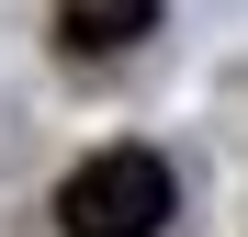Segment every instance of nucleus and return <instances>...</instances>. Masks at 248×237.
I'll use <instances>...</instances> for the list:
<instances>
[{
    "instance_id": "1",
    "label": "nucleus",
    "mask_w": 248,
    "mask_h": 237,
    "mask_svg": "<svg viewBox=\"0 0 248 237\" xmlns=\"http://www.w3.org/2000/svg\"><path fill=\"white\" fill-rule=\"evenodd\" d=\"M170 215H181V192H170L158 147H102V158H79L57 181V226L68 237H158Z\"/></svg>"
},
{
    "instance_id": "2",
    "label": "nucleus",
    "mask_w": 248,
    "mask_h": 237,
    "mask_svg": "<svg viewBox=\"0 0 248 237\" xmlns=\"http://www.w3.org/2000/svg\"><path fill=\"white\" fill-rule=\"evenodd\" d=\"M158 34V0H57V46L68 57H124Z\"/></svg>"
}]
</instances>
